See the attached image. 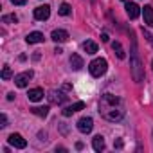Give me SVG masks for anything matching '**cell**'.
I'll return each mask as SVG.
<instances>
[{
	"label": "cell",
	"instance_id": "obj_1",
	"mask_svg": "<svg viewBox=\"0 0 153 153\" xmlns=\"http://www.w3.org/2000/svg\"><path fill=\"white\" fill-rule=\"evenodd\" d=\"M99 114L112 123H117L124 117V106L123 101L114 94H103L99 99Z\"/></svg>",
	"mask_w": 153,
	"mask_h": 153
},
{
	"label": "cell",
	"instance_id": "obj_2",
	"mask_svg": "<svg viewBox=\"0 0 153 153\" xmlns=\"http://www.w3.org/2000/svg\"><path fill=\"white\" fill-rule=\"evenodd\" d=\"M130 67H131V76H133V79L137 83H140L144 79V67L139 59V54H137V47L133 43V49H131V59H130Z\"/></svg>",
	"mask_w": 153,
	"mask_h": 153
},
{
	"label": "cell",
	"instance_id": "obj_3",
	"mask_svg": "<svg viewBox=\"0 0 153 153\" xmlns=\"http://www.w3.org/2000/svg\"><path fill=\"white\" fill-rule=\"evenodd\" d=\"M106 68H108V61L105 58H96L88 65V70H90V74L94 76V78H101V76L106 72Z\"/></svg>",
	"mask_w": 153,
	"mask_h": 153
},
{
	"label": "cell",
	"instance_id": "obj_4",
	"mask_svg": "<svg viewBox=\"0 0 153 153\" xmlns=\"http://www.w3.org/2000/svg\"><path fill=\"white\" fill-rule=\"evenodd\" d=\"M33 76H34L33 70H25V72L16 74V76H15V85H16L18 88H25V87L29 85V81L33 79Z\"/></svg>",
	"mask_w": 153,
	"mask_h": 153
},
{
	"label": "cell",
	"instance_id": "obj_5",
	"mask_svg": "<svg viewBox=\"0 0 153 153\" xmlns=\"http://www.w3.org/2000/svg\"><path fill=\"white\" fill-rule=\"evenodd\" d=\"M92 128H94V121H92V117H81V119L78 121V130H79L81 133H90Z\"/></svg>",
	"mask_w": 153,
	"mask_h": 153
},
{
	"label": "cell",
	"instance_id": "obj_6",
	"mask_svg": "<svg viewBox=\"0 0 153 153\" xmlns=\"http://www.w3.org/2000/svg\"><path fill=\"white\" fill-rule=\"evenodd\" d=\"M7 142H9L11 146L18 148V149H24V148L27 146V140H25L20 133H11V135H9V139H7Z\"/></svg>",
	"mask_w": 153,
	"mask_h": 153
},
{
	"label": "cell",
	"instance_id": "obj_7",
	"mask_svg": "<svg viewBox=\"0 0 153 153\" xmlns=\"http://www.w3.org/2000/svg\"><path fill=\"white\" fill-rule=\"evenodd\" d=\"M49 16H51V7H49L47 4H43V6H38V7L34 9V18H36V20L43 22V20H47Z\"/></svg>",
	"mask_w": 153,
	"mask_h": 153
},
{
	"label": "cell",
	"instance_id": "obj_8",
	"mask_svg": "<svg viewBox=\"0 0 153 153\" xmlns=\"http://www.w3.org/2000/svg\"><path fill=\"white\" fill-rule=\"evenodd\" d=\"M47 97H49V103H51V105H61V103H65V99H67V96H65L63 92H59V90H51Z\"/></svg>",
	"mask_w": 153,
	"mask_h": 153
},
{
	"label": "cell",
	"instance_id": "obj_9",
	"mask_svg": "<svg viewBox=\"0 0 153 153\" xmlns=\"http://www.w3.org/2000/svg\"><path fill=\"white\" fill-rule=\"evenodd\" d=\"M51 38H52L56 43H65V42L68 40V33H67L65 29H54L52 34H51Z\"/></svg>",
	"mask_w": 153,
	"mask_h": 153
},
{
	"label": "cell",
	"instance_id": "obj_10",
	"mask_svg": "<svg viewBox=\"0 0 153 153\" xmlns=\"http://www.w3.org/2000/svg\"><path fill=\"white\" fill-rule=\"evenodd\" d=\"M83 108H85V103H83V101H78V103H74V105L63 108V115L68 117V115H72V114H76V112H79V110H83Z\"/></svg>",
	"mask_w": 153,
	"mask_h": 153
},
{
	"label": "cell",
	"instance_id": "obj_11",
	"mask_svg": "<svg viewBox=\"0 0 153 153\" xmlns=\"http://www.w3.org/2000/svg\"><path fill=\"white\" fill-rule=\"evenodd\" d=\"M126 15H128L131 20H135V18L140 15V7H139L137 4H133V2H128V4H126Z\"/></svg>",
	"mask_w": 153,
	"mask_h": 153
},
{
	"label": "cell",
	"instance_id": "obj_12",
	"mask_svg": "<svg viewBox=\"0 0 153 153\" xmlns=\"http://www.w3.org/2000/svg\"><path fill=\"white\" fill-rule=\"evenodd\" d=\"M43 33H40V31H34V33H29L27 34V38H25V42L29 43V45H33V43H42L43 42Z\"/></svg>",
	"mask_w": 153,
	"mask_h": 153
},
{
	"label": "cell",
	"instance_id": "obj_13",
	"mask_svg": "<svg viewBox=\"0 0 153 153\" xmlns=\"http://www.w3.org/2000/svg\"><path fill=\"white\" fill-rule=\"evenodd\" d=\"M27 97H29V101H33V103L42 101V99H43V88H31L29 94H27Z\"/></svg>",
	"mask_w": 153,
	"mask_h": 153
},
{
	"label": "cell",
	"instance_id": "obj_14",
	"mask_svg": "<svg viewBox=\"0 0 153 153\" xmlns=\"http://www.w3.org/2000/svg\"><path fill=\"white\" fill-rule=\"evenodd\" d=\"M142 15H144V24L153 27V7L151 6H144L142 7Z\"/></svg>",
	"mask_w": 153,
	"mask_h": 153
},
{
	"label": "cell",
	"instance_id": "obj_15",
	"mask_svg": "<svg viewBox=\"0 0 153 153\" xmlns=\"http://www.w3.org/2000/svg\"><path fill=\"white\" fill-rule=\"evenodd\" d=\"M70 67H72L74 70H81V68L85 67L83 58H81L79 54H72V56H70Z\"/></svg>",
	"mask_w": 153,
	"mask_h": 153
},
{
	"label": "cell",
	"instance_id": "obj_16",
	"mask_svg": "<svg viewBox=\"0 0 153 153\" xmlns=\"http://www.w3.org/2000/svg\"><path fill=\"white\" fill-rule=\"evenodd\" d=\"M83 51L87 54H96L97 52V43L92 42V40H87V42H83Z\"/></svg>",
	"mask_w": 153,
	"mask_h": 153
},
{
	"label": "cell",
	"instance_id": "obj_17",
	"mask_svg": "<svg viewBox=\"0 0 153 153\" xmlns=\"http://www.w3.org/2000/svg\"><path fill=\"white\" fill-rule=\"evenodd\" d=\"M92 148H94L96 151H103V149H105V139H103L101 135H96V137L92 139Z\"/></svg>",
	"mask_w": 153,
	"mask_h": 153
},
{
	"label": "cell",
	"instance_id": "obj_18",
	"mask_svg": "<svg viewBox=\"0 0 153 153\" xmlns=\"http://www.w3.org/2000/svg\"><path fill=\"white\" fill-rule=\"evenodd\" d=\"M112 49H114V52L117 54V58H119V59H124V58H126L124 49H123V45H121L119 42H114V43H112Z\"/></svg>",
	"mask_w": 153,
	"mask_h": 153
},
{
	"label": "cell",
	"instance_id": "obj_19",
	"mask_svg": "<svg viewBox=\"0 0 153 153\" xmlns=\"http://www.w3.org/2000/svg\"><path fill=\"white\" fill-rule=\"evenodd\" d=\"M31 112H33L34 115H38V117H47L49 106H34V108H31Z\"/></svg>",
	"mask_w": 153,
	"mask_h": 153
},
{
	"label": "cell",
	"instance_id": "obj_20",
	"mask_svg": "<svg viewBox=\"0 0 153 153\" xmlns=\"http://www.w3.org/2000/svg\"><path fill=\"white\" fill-rule=\"evenodd\" d=\"M70 11H72V7H70L68 4H61V6H59V15H61V16H68Z\"/></svg>",
	"mask_w": 153,
	"mask_h": 153
},
{
	"label": "cell",
	"instance_id": "obj_21",
	"mask_svg": "<svg viewBox=\"0 0 153 153\" xmlns=\"http://www.w3.org/2000/svg\"><path fill=\"white\" fill-rule=\"evenodd\" d=\"M2 22L4 24H16L18 18H16V15H4L2 16Z\"/></svg>",
	"mask_w": 153,
	"mask_h": 153
},
{
	"label": "cell",
	"instance_id": "obj_22",
	"mask_svg": "<svg viewBox=\"0 0 153 153\" xmlns=\"http://www.w3.org/2000/svg\"><path fill=\"white\" fill-rule=\"evenodd\" d=\"M11 76H13L11 67L9 65H4V68H2V79H11Z\"/></svg>",
	"mask_w": 153,
	"mask_h": 153
},
{
	"label": "cell",
	"instance_id": "obj_23",
	"mask_svg": "<svg viewBox=\"0 0 153 153\" xmlns=\"http://www.w3.org/2000/svg\"><path fill=\"white\" fill-rule=\"evenodd\" d=\"M7 126V117H6V114H2L0 115V128H6Z\"/></svg>",
	"mask_w": 153,
	"mask_h": 153
},
{
	"label": "cell",
	"instance_id": "obj_24",
	"mask_svg": "<svg viewBox=\"0 0 153 153\" xmlns=\"http://www.w3.org/2000/svg\"><path fill=\"white\" fill-rule=\"evenodd\" d=\"M11 2H13L15 6H24V4L27 2V0H11Z\"/></svg>",
	"mask_w": 153,
	"mask_h": 153
},
{
	"label": "cell",
	"instance_id": "obj_25",
	"mask_svg": "<svg viewBox=\"0 0 153 153\" xmlns=\"http://www.w3.org/2000/svg\"><path fill=\"white\" fill-rule=\"evenodd\" d=\"M101 40H103V42H108L110 38H108V34H106V33H103V34H101Z\"/></svg>",
	"mask_w": 153,
	"mask_h": 153
},
{
	"label": "cell",
	"instance_id": "obj_26",
	"mask_svg": "<svg viewBox=\"0 0 153 153\" xmlns=\"http://www.w3.org/2000/svg\"><path fill=\"white\" fill-rule=\"evenodd\" d=\"M7 99H9V101H13V99H15V94H13V92H11V94H7Z\"/></svg>",
	"mask_w": 153,
	"mask_h": 153
},
{
	"label": "cell",
	"instance_id": "obj_27",
	"mask_svg": "<svg viewBox=\"0 0 153 153\" xmlns=\"http://www.w3.org/2000/svg\"><path fill=\"white\" fill-rule=\"evenodd\" d=\"M123 2H128V0H123Z\"/></svg>",
	"mask_w": 153,
	"mask_h": 153
}]
</instances>
